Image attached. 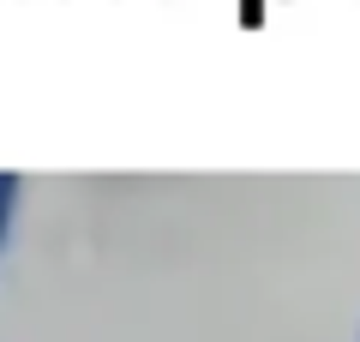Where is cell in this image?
Here are the masks:
<instances>
[{
	"label": "cell",
	"instance_id": "1",
	"mask_svg": "<svg viewBox=\"0 0 360 342\" xmlns=\"http://www.w3.org/2000/svg\"><path fill=\"white\" fill-rule=\"evenodd\" d=\"M13 210H18V175L0 168V246H6V228H13Z\"/></svg>",
	"mask_w": 360,
	"mask_h": 342
}]
</instances>
